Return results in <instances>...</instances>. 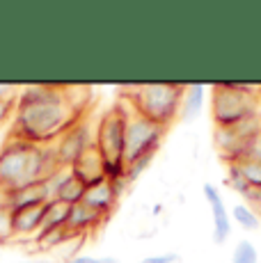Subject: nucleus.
Returning a JSON list of instances; mask_svg holds the SVG:
<instances>
[{
    "label": "nucleus",
    "mask_w": 261,
    "mask_h": 263,
    "mask_svg": "<svg viewBox=\"0 0 261 263\" xmlns=\"http://www.w3.org/2000/svg\"><path fill=\"white\" fill-rule=\"evenodd\" d=\"M80 117L83 112L69 101L67 85H28L14 105L12 135L32 144H51Z\"/></svg>",
    "instance_id": "f257e3e1"
},
{
    "label": "nucleus",
    "mask_w": 261,
    "mask_h": 263,
    "mask_svg": "<svg viewBox=\"0 0 261 263\" xmlns=\"http://www.w3.org/2000/svg\"><path fill=\"white\" fill-rule=\"evenodd\" d=\"M62 167L55 142L32 144L9 135L0 146V192L48 181Z\"/></svg>",
    "instance_id": "f03ea898"
},
{
    "label": "nucleus",
    "mask_w": 261,
    "mask_h": 263,
    "mask_svg": "<svg viewBox=\"0 0 261 263\" xmlns=\"http://www.w3.org/2000/svg\"><path fill=\"white\" fill-rule=\"evenodd\" d=\"M124 99L130 108L144 119L167 128L181 115V103L185 94V85L181 83H147L133 85L124 89Z\"/></svg>",
    "instance_id": "7ed1b4c3"
},
{
    "label": "nucleus",
    "mask_w": 261,
    "mask_h": 263,
    "mask_svg": "<svg viewBox=\"0 0 261 263\" xmlns=\"http://www.w3.org/2000/svg\"><path fill=\"white\" fill-rule=\"evenodd\" d=\"M128 110V103H117L108 112H103L97 124L94 146L105 163V179L108 181L124 179V170H126V165H124V140H126Z\"/></svg>",
    "instance_id": "20e7f679"
},
{
    "label": "nucleus",
    "mask_w": 261,
    "mask_h": 263,
    "mask_svg": "<svg viewBox=\"0 0 261 263\" xmlns=\"http://www.w3.org/2000/svg\"><path fill=\"white\" fill-rule=\"evenodd\" d=\"M261 112L259 96L243 94L232 83L211 85V119L215 128H232L248 117Z\"/></svg>",
    "instance_id": "39448f33"
},
{
    "label": "nucleus",
    "mask_w": 261,
    "mask_h": 263,
    "mask_svg": "<svg viewBox=\"0 0 261 263\" xmlns=\"http://www.w3.org/2000/svg\"><path fill=\"white\" fill-rule=\"evenodd\" d=\"M163 138H165L163 126L144 119L142 115H138L130 108L126 119V140H124V165L140 158H147V156H156Z\"/></svg>",
    "instance_id": "423d86ee"
},
{
    "label": "nucleus",
    "mask_w": 261,
    "mask_h": 263,
    "mask_svg": "<svg viewBox=\"0 0 261 263\" xmlns=\"http://www.w3.org/2000/svg\"><path fill=\"white\" fill-rule=\"evenodd\" d=\"M94 138H97V126L87 124L85 117H80L71 128H67L55 140V149H58L60 163L71 167L85 151L94 149Z\"/></svg>",
    "instance_id": "0eeeda50"
},
{
    "label": "nucleus",
    "mask_w": 261,
    "mask_h": 263,
    "mask_svg": "<svg viewBox=\"0 0 261 263\" xmlns=\"http://www.w3.org/2000/svg\"><path fill=\"white\" fill-rule=\"evenodd\" d=\"M53 197L48 190L46 181H39V183H30L23 188L9 190V192H0V201L7 206L9 211H21V209H32V206H44L48 204Z\"/></svg>",
    "instance_id": "6e6552de"
},
{
    "label": "nucleus",
    "mask_w": 261,
    "mask_h": 263,
    "mask_svg": "<svg viewBox=\"0 0 261 263\" xmlns=\"http://www.w3.org/2000/svg\"><path fill=\"white\" fill-rule=\"evenodd\" d=\"M202 192L209 201L211 215H213V242L215 245H225V240L232 236V215L227 211V204L222 201V195L213 183H204Z\"/></svg>",
    "instance_id": "1a4fd4ad"
},
{
    "label": "nucleus",
    "mask_w": 261,
    "mask_h": 263,
    "mask_svg": "<svg viewBox=\"0 0 261 263\" xmlns=\"http://www.w3.org/2000/svg\"><path fill=\"white\" fill-rule=\"evenodd\" d=\"M126 185L128 183L124 179H119V181H103V183L94 185V188H87L83 204H87L89 209L99 211L101 215L108 217L115 211V206H117L119 197H122V192H124Z\"/></svg>",
    "instance_id": "9d476101"
},
{
    "label": "nucleus",
    "mask_w": 261,
    "mask_h": 263,
    "mask_svg": "<svg viewBox=\"0 0 261 263\" xmlns=\"http://www.w3.org/2000/svg\"><path fill=\"white\" fill-rule=\"evenodd\" d=\"M71 174L76 176L85 188H94V185L103 183L105 179V163L101 158V154L97 151V146L89 151H85L83 156L71 165Z\"/></svg>",
    "instance_id": "9b49d317"
},
{
    "label": "nucleus",
    "mask_w": 261,
    "mask_h": 263,
    "mask_svg": "<svg viewBox=\"0 0 261 263\" xmlns=\"http://www.w3.org/2000/svg\"><path fill=\"white\" fill-rule=\"evenodd\" d=\"M105 220H108V217L101 215L99 211L89 209L87 204H76V206H71V213H69V220H67V229L71 231L73 236H85V234H89V231L99 229Z\"/></svg>",
    "instance_id": "f8f14e48"
},
{
    "label": "nucleus",
    "mask_w": 261,
    "mask_h": 263,
    "mask_svg": "<svg viewBox=\"0 0 261 263\" xmlns=\"http://www.w3.org/2000/svg\"><path fill=\"white\" fill-rule=\"evenodd\" d=\"M44 206H32V209H21L12 213V222H14V234L21 236V238H30V236L39 234V227L44 220Z\"/></svg>",
    "instance_id": "ddd939ff"
},
{
    "label": "nucleus",
    "mask_w": 261,
    "mask_h": 263,
    "mask_svg": "<svg viewBox=\"0 0 261 263\" xmlns=\"http://www.w3.org/2000/svg\"><path fill=\"white\" fill-rule=\"evenodd\" d=\"M204 103H207V85L204 83L185 85V94H183V103H181V119L183 121L197 119Z\"/></svg>",
    "instance_id": "4468645a"
},
{
    "label": "nucleus",
    "mask_w": 261,
    "mask_h": 263,
    "mask_svg": "<svg viewBox=\"0 0 261 263\" xmlns=\"http://www.w3.org/2000/svg\"><path fill=\"white\" fill-rule=\"evenodd\" d=\"M69 213H71V206L62 204V201H58V199H51L46 204V209H44V220H42V227H39V234L34 236V240H37L42 234H46V231L67 227Z\"/></svg>",
    "instance_id": "2eb2a0df"
},
{
    "label": "nucleus",
    "mask_w": 261,
    "mask_h": 263,
    "mask_svg": "<svg viewBox=\"0 0 261 263\" xmlns=\"http://www.w3.org/2000/svg\"><path fill=\"white\" fill-rule=\"evenodd\" d=\"M229 215H232V220L243 231H259L261 229V217L257 215V211H254L252 206H248L245 201L234 204V209H232V213Z\"/></svg>",
    "instance_id": "dca6fc26"
},
{
    "label": "nucleus",
    "mask_w": 261,
    "mask_h": 263,
    "mask_svg": "<svg viewBox=\"0 0 261 263\" xmlns=\"http://www.w3.org/2000/svg\"><path fill=\"white\" fill-rule=\"evenodd\" d=\"M234 165L238 167L240 176L250 185V190H261V160H240V163H234Z\"/></svg>",
    "instance_id": "f3484780"
},
{
    "label": "nucleus",
    "mask_w": 261,
    "mask_h": 263,
    "mask_svg": "<svg viewBox=\"0 0 261 263\" xmlns=\"http://www.w3.org/2000/svg\"><path fill=\"white\" fill-rule=\"evenodd\" d=\"M73 234L67 229V227H60V229H53V231H46V234H42L37 238V245L42 247V250H53V247L62 245V242L71 240Z\"/></svg>",
    "instance_id": "a211bd4d"
},
{
    "label": "nucleus",
    "mask_w": 261,
    "mask_h": 263,
    "mask_svg": "<svg viewBox=\"0 0 261 263\" xmlns=\"http://www.w3.org/2000/svg\"><path fill=\"white\" fill-rule=\"evenodd\" d=\"M232 263H259V252L252 240H238L232 252Z\"/></svg>",
    "instance_id": "6ab92c4d"
},
{
    "label": "nucleus",
    "mask_w": 261,
    "mask_h": 263,
    "mask_svg": "<svg viewBox=\"0 0 261 263\" xmlns=\"http://www.w3.org/2000/svg\"><path fill=\"white\" fill-rule=\"evenodd\" d=\"M225 183H227L234 192H238L240 197H245L250 192V185L245 183V179L240 176V172H238V167H236L234 163L227 165V176H225Z\"/></svg>",
    "instance_id": "aec40b11"
},
{
    "label": "nucleus",
    "mask_w": 261,
    "mask_h": 263,
    "mask_svg": "<svg viewBox=\"0 0 261 263\" xmlns=\"http://www.w3.org/2000/svg\"><path fill=\"white\" fill-rule=\"evenodd\" d=\"M16 238L14 234V222H12V211L0 201V242H9Z\"/></svg>",
    "instance_id": "412c9836"
},
{
    "label": "nucleus",
    "mask_w": 261,
    "mask_h": 263,
    "mask_svg": "<svg viewBox=\"0 0 261 263\" xmlns=\"http://www.w3.org/2000/svg\"><path fill=\"white\" fill-rule=\"evenodd\" d=\"M154 156H147V158H140V160H133V163L126 165V170H124V179H126V183H133V181H138L140 176L147 172V167L152 165Z\"/></svg>",
    "instance_id": "4be33fe9"
},
{
    "label": "nucleus",
    "mask_w": 261,
    "mask_h": 263,
    "mask_svg": "<svg viewBox=\"0 0 261 263\" xmlns=\"http://www.w3.org/2000/svg\"><path fill=\"white\" fill-rule=\"evenodd\" d=\"M18 94H21V87L14 83H0V101L9 105H16Z\"/></svg>",
    "instance_id": "5701e85b"
},
{
    "label": "nucleus",
    "mask_w": 261,
    "mask_h": 263,
    "mask_svg": "<svg viewBox=\"0 0 261 263\" xmlns=\"http://www.w3.org/2000/svg\"><path fill=\"white\" fill-rule=\"evenodd\" d=\"M142 263H179L177 252H163V254H152L147 256Z\"/></svg>",
    "instance_id": "b1692460"
},
{
    "label": "nucleus",
    "mask_w": 261,
    "mask_h": 263,
    "mask_svg": "<svg viewBox=\"0 0 261 263\" xmlns=\"http://www.w3.org/2000/svg\"><path fill=\"white\" fill-rule=\"evenodd\" d=\"M9 117H14V105L3 103V101H0V126H3Z\"/></svg>",
    "instance_id": "393cba45"
},
{
    "label": "nucleus",
    "mask_w": 261,
    "mask_h": 263,
    "mask_svg": "<svg viewBox=\"0 0 261 263\" xmlns=\"http://www.w3.org/2000/svg\"><path fill=\"white\" fill-rule=\"evenodd\" d=\"M69 263H101L99 256H89V254H78L73 259H69Z\"/></svg>",
    "instance_id": "a878e982"
},
{
    "label": "nucleus",
    "mask_w": 261,
    "mask_h": 263,
    "mask_svg": "<svg viewBox=\"0 0 261 263\" xmlns=\"http://www.w3.org/2000/svg\"><path fill=\"white\" fill-rule=\"evenodd\" d=\"M99 261H101V263H119L115 256H99Z\"/></svg>",
    "instance_id": "bb28decb"
},
{
    "label": "nucleus",
    "mask_w": 261,
    "mask_h": 263,
    "mask_svg": "<svg viewBox=\"0 0 261 263\" xmlns=\"http://www.w3.org/2000/svg\"><path fill=\"white\" fill-rule=\"evenodd\" d=\"M21 263H44V261H21Z\"/></svg>",
    "instance_id": "cd10ccee"
},
{
    "label": "nucleus",
    "mask_w": 261,
    "mask_h": 263,
    "mask_svg": "<svg viewBox=\"0 0 261 263\" xmlns=\"http://www.w3.org/2000/svg\"><path fill=\"white\" fill-rule=\"evenodd\" d=\"M140 263H142V261H140Z\"/></svg>",
    "instance_id": "c85d7f7f"
},
{
    "label": "nucleus",
    "mask_w": 261,
    "mask_h": 263,
    "mask_svg": "<svg viewBox=\"0 0 261 263\" xmlns=\"http://www.w3.org/2000/svg\"><path fill=\"white\" fill-rule=\"evenodd\" d=\"M67 263H69V261H67Z\"/></svg>",
    "instance_id": "c756f323"
}]
</instances>
